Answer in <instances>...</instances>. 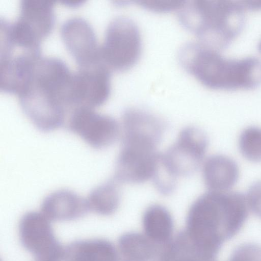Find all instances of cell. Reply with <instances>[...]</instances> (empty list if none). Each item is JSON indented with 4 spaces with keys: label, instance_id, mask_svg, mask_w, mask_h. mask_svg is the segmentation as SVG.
<instances>
[{
    "label": "cell",
    "instance_id": "1",
    "mask_svg": "<svg viewBox=\"0 0 261 261\" xmlns=\"http://www.w3.org/2000/svg\"><path fill=\"white\" fill-rule=\"evenodd\" d=\"M72 74L61 59L41 57L31 78L17 95L20 107L39 130L48 132L61 127L71 108Z\"/></svg>",
    "mask_w": 261,
    "mask_h": 261
},
{
    "label": "cell",
    "instance_id": "2",
    "mask_svg": "<svg viewBox=\"0 0 261 261\" xmlns=\"http://www.w3.org/2000/svg\"><path fill=\"white\" fill-rule=\"evenodd\" d=\"M249 208L242 193L209 191L191 205L185 230L196 245L217 257L223 243L243 227Z\"/></svg>",
    "mask_w": 261,
    "mask_h": 261
},
{
    "label": "cell",
    "instance_id": "3",
    "mask_svg": "<svg viewBox=\"0 0 261 261\" xmlns=\"http://www.w3.org/2000/svg\"><path fill=\"white\" fill-rule=\"evenodd\" d=\"M241 1H184L178 10L180 24L203 45L219 51L242 29L245 22Z\"/></svg>",
    "mask_w": 261,
    "mask_h": 261
},
{
    "label": "cell",
    "instance_id": "4",
    "mask_svg": "<svg viewBox=\"0 0 261 261\" xmlns=\"http://www.w3.org/2000/svg\"><path fill=\"white\" fill-rule=\"evenodd\" d=\"M191 75L214 89H252L261 83V60L254 57L228 59L218 51L202 48L192 56Z\"/></svg>",
    "mask_w": 261,
    "mask_h": 261
},
{
    "label": "cell",
    "instance_id": "5",
    "mask_svg": "<svg viewBox=\"0 0 261 261\" xmlns=\"http://www.w3.org/2000/svg\"><path fill=\"white\" fill-rule=\"evenodd\" d=\"M141 50L140 32L132 19L118 16L110 22L99 51L101 60L110 70L130 69L138 61Z\"/></svg>",
    "mask_w": 261,
    "mask_h": 261
},
{
    "label": "cell",
    "instance_id": "6",
    "mask_svg": "<svg viewBox=\"0 0 261 261\" xmlns=\"http://www.w3.org/2000/svg\"><path fill=\"white\" fill-rule=\"evenodd\" d=\"M156 146L147 141L123 139L116 160L114 180L138 184L151 179L160 156Z\"/></svg>",
    "mask_w": 261,
    "mask_h": 261
},
{
    "label": "cell",
    "instance_id": "7",
    "mask_svg": "<svg viewBox=\"0 0 261 261\" xmlns=\"http://www.w3.org/2000/svg\"><path fill=\"white\" fill-rule=\"evenodd\" d=\"M20 243L35 261L63 260L64 248L57 239L50 220L42 213L31 211L20 219Z\"/></svg>",
    "mask_w": 261,
    "mask_h": 261
},
{
    "label": "cell",
    "instance_id": "8",
    "mask_svg": "<svg viewBox=\"0 0 261 261\" xmlns=\"http://www.w3.org/2000/svg\"><path fill=\"white\" fill-rule=\"evenodd\" d=\"M207 145V138L201 129L186 127L179 133L176 142L161 155V158L176 177L190 175L199 168Z\"/></svg>",
    "mask_w": 261,
    "mask_h": 261
},
{
    "label": "cell",
    "instance_id": "9",
    "mask_svg": "<svg viewBox=\"0 0 261 261\" xmlns=\"http://www.w3.org/2000/svg\"><path fill=\"white\" fill-rule=\"evenodd\" d=\"M111 91V70L100 61L79 67L73 73L71 104L74 109L84 107L93 109L104 103Z\"/></svg>",
    "mask_w": 261,
    "mask_h": 261
},
{
    "label": "cell",
    "instance_id": "10",
    "mask_svg": "<svg viewBox=\"0 0 261 261\" xmlns=\"http://www.w3.org/2000/svg\"><path fill=\"white\" fill-rule=\"evenodd\" d=\"M68 128L91 147L101 149L117 139L120 126L113 117L87 107H77L71 114Z\"/></svg>",
    "mask_w": 261,
    "mask_h": 261
},
{
    "label": "cell",
    "instance_id": "11",
    "mask_svg": "<svg viewBox=\"0 0 261 261\" xmlns=\"http://www.w3.org/2000/svg\"><path fill=\"white\" fill-rule=\"evenodd\" d=\"M40 51L11 44L0 50V90L18 95L29 81Z\"/></svg>",
    "mask_w": 261,
    "mask_h": 261
},
{
    "label": "cell",
    "instance_id": "12",
    "mask_svg": "<svg viewBox=\"0 0 261 261\" xmlns=\"http://www.w3.org/2000/svg\"><path fill=\"white\" fill-rule=\"evenodd\" d=\"M60 33L66 48L79 67L90 66L101 61L100 46L91 24L84 18L70 17L62 24Z\"/></svg>",
    "mask_w": 261,
    "mask_h": 261
},
{
    "label": "cell",
    "instance_id": "13",
    "mask_svg": "<svg viewBox=\"0 0 261 261\" xmlns=\"http://www.w3.org/2000/svg\"><path fill=\"white\" fill-rule=\"evenodd\" d=\"M54 5V2L50 0H21L19 14L13 23L23 34L40 43L53 29Z\"/></svg>",
    "mask_w": 261,
    "mask_h": 261
},
{
    "label": "cell",
    "instance_id": "14",
    "mask_svg": "<svg viewBox=\"0 0 261 261\" xmlns=\"http://www.w3.org/2000/svg\"><path fill=\"white\" fill-rule=\"evenodd\" d=\"M41 209L50 221H55L76 220L90 211L87 199L68 190H57L48 194L43 199Z\"/></svg>",
    "mask_w": 261,
    "mask_h": 261
},
{
    "label": "cell",
    "instance_id": "15",
    "mask_svg": "<svg viewBox=\"0 0 261 261\" xmlns=\"http://www.w3.org/2000/svg\"><path fill=\"white\" fill-rule=\"evenodd\" d=\"M202 175L204 183L210 191L225 192L237 181L239 169L232 159L215 154L204 162Z\"/></svg>",
    "mask_w": 261,
    "mask_h": 261
},
{
    "label": "cell",
    "instance_id": "16",
    "mask_svg": "<svg viewBox=\"0 0 261 261\" xmlns=\"http://www.w3.org/2000/svg\"><path fill=\"white\" fill-rule=\"evenodd\" d=\"M123 136L141 137L160 142L165 130L163 121L155 114L139 108H128L122 116Z\"/></svg>",
    "mask_w": 261,
    "mask_h": 261
},
{
    "label": "cell",
    "instance_id": "17",
    "mask_svg": "<svg viewBox=\"0 0 261 261\" xmlns=\"http://www.w3.org/2000/svg\"><path fill=\"white\" fill-rule=\"evenodd\" d=\"M63 261H120L118 252L103 239L77 240L64 248Z\"/></svg>",
    "mask_w": 261,
    "mask_h": 261
},
{
    "label": "cell",
    "instance_id": "18",
    "mask_svg": "<svg viewBox=\"0 0 261 261\" xmlns=\"http://www.w3.org/2000/svg\"><path fill=\"white\" fill-rule=\"evenodd\" d=\"M156 259L157 261H216V257L196 245L185 230L160 247Z\"/></svg>",
    "mask_w": 261,
    "mask_h": 261
},
{
    "label": "cell",
    "instance_id": "19",
    "mask_svg": "<svg viewBox=\"0 0 261 261\" xmlns=\"http://www.w3.org/2000/svg\"><path fill=\"white\" fill-rule=\"evenodd\" d=\"M142 224L145 236L159 246L172 238L174 224L169 212L164 206L153 204L145 211Z\"/></svg>",
    "mask_w": 261,
    "mask_h": 261
},
{
    "label": "cell",
    "instance_id": "20",
    "mask_svg": "<svg viewBox=\"0 0 261 261\" xmlns=\"http://www.w3.org/2000/svg\"><path fill=\"white\" fill-rule=\"evenodd\" d=\"M118 247L120 261H153L161 247L145 235L129 232L120 237Z\"/></svg>",
    "mask_w": 261,
    "mask_h": 261
},
{
    "label": "cell",
    "instance_id": "21",
    "mask_svg": "<svg viewBox=\"0 0 261 261\" xmlns=\"http://www.w3.org/2000/svg\"><path fill=\"white\" fill-rule=\"evenodd\" d=\"M115 180L107 181L91 191L87 199L90 211L102 216L114 214L120 202V192Z\"/></svg>",
    "mask_w": 261,
    "mask_h": 261
},
{
    "label": "cell",
    "instance_id": "22",
    "mask_svg": "<svg viewBox=\"0 0 261 261\" xmlns=\"http://www.w3.org/2000/svg\"><path fill=\"white\" fill-rule=\"evenodd\" d=\"M239 146L242 155L254 162H261V128L250 126L241 134Z\"/></svg>",
    "mask_w": 261,
    "mask_h": 261
},
{
    "label": "cell",
    "instance_id": "23",
    "mask_svg": "<svg viewBox=\"0 0 261 261\" xmlns=\"http://www.w3.org/2000/svg\"><path fill=\"white\" fill-rule=\"evenodd\" d=\"M176 178L165 166L160 154L154 173L151 178L156 189L164 195L172 193L175 189Z\"/></svg>",
    "mask_w": 261,
    "mask_h": 261
},
{
    "label": "cell",
    "instance_id": "24",
    "mask_svg": "<svg viewBox=\"0 0 261 261\" xmlns=\"http://www.w3.org/2000/svg\"><path fill=\"white\" fill-rule=\"evenodd\" d=\"M227 261H261V246L248 243L237 247Z\"/></svg>",
    "mask_w": 261,
    "mask_h": 261
},
{
    "label": "cell",
    "instance_id": "25",
    "mask_svg": "<svg viewBox=\"0 0 261 261\" xmlns=\"http://www.w3.org/2000/svg\"><path fill=\"white\" fill-rule=\"evenodd\" d=\"M145 9L156 13H166L178 10L182 6V1H136Z\"/></svg>",
    "mask_w": 261,
    "mask_h": 261
},
{
    "label": "cell",
    "instance_id": "26",
    "mask_svg": "<svg viewBox=\"0 0 261 261\" xmlns=\"http://www.w3.org/2000/svg\"><path fill=\"white\" fill-rule=\"evenodd\" d=\"M246 198L249 209L261 218V181L255 182L250 186Z\"/></svg>",
    "mask_w": 261,
    "mask_h": 261
},
{
    "label": "cell",
    "instance_id": "27",
    "mask_svg": "<svg viewBox=\"0 0 261 261\" xmlns=\"http://www.w3.org/2000/svg\"><path fill=\"white\" fill-rule=\"evenodd\" d=\"M242 3L245 9L261 10V0H243Z\"/></svg>",
    "mask_w": 261,
    "mask_h": 261
},
{
    "label": "cell",
    "instance_id": "28",
    "mask_svg": "<svg viewBox=\"0 0 261 261\" xmlns=\"http://www.w3.org/2000/svg\"><path fill=\"white\" fill-rule=\"evenodd\" d=\"M258 50L261 52V40L258 43Z\"/></svg>",
    "mask_w": 261,
    "mask_h": 261
}]
</instances>
